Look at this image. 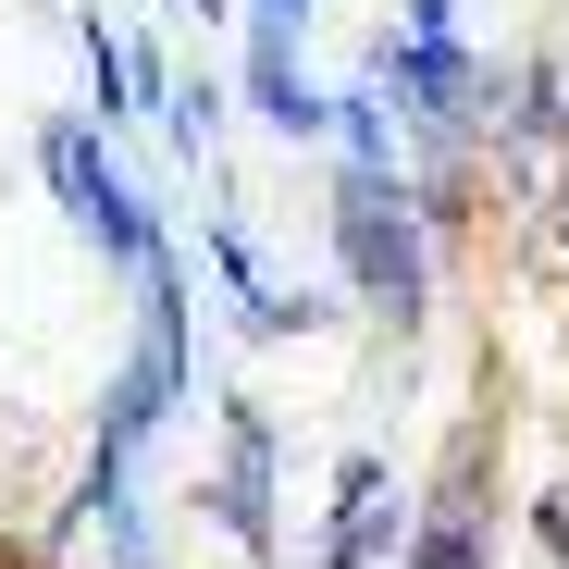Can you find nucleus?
<instances>
[{
  "instance_id": "nucleus-1",
  "label": "nucleus",
  "mask_w": 569,
  "mask_h": 569,
  "mask_svg": "<svg viewBox=\"0 0 569 569\" xmlns=\"http://www.w3.org/2000/svg\"><path fill=\"white\" fill-rule=\"evenodd\" d=\"M322 236H335V272H347V298L371 322H397V335L433 322V223H421V199H409L397 161H335Z\"/></svg>"
},
{
  "instance_id": "nucleus-2",
  "label": "nucleus",
  "mask_w": 569,
  "mask_h": 569,
  "mask_svg": "<svg viewBox=\"0 0 569 569\" xmlns=\"http://www.w3.org/2000/svg\"><path fill=\"white\" fill-rule=\"evenodd\" d=\"M38 186L62 199V223H74L87 248H100L112 272H137V260L161 248V211H149V186L112 161V137L87 124V112H50V124H38Z\"/></svg>"
},
{
  "instance_id": "nucleus-3",
  "label": "nucleus",
  "mask_w": 569,
  "mask_h": 569,
  "mask_svg": "<svg viewBox=\"0 0 569 569\" xmlns=\"http://www.w3.org/2000/svg\"><path fill=\"white\" fill-rule=\"evenodd\" d=\"M199 508L248 569H272V421H260V397H223V470L199 483Z\"/></svg>"
},
{
  "instance_id": "nucleus-4",
  "label": "nucleus",
  "mask_w": 569,
  "mask_h": 569,
  "mask_svg": "<svg viewBox=\"0 0 569 569\" xmlns=\"http://www.w3.org/2000/svg\"><path fill=\"white\" fill-rule=\"evenodd\" d=\"M409 483H397V470L385 458H371V446H347L335 458V520H322V569H385L397 557V532H409Z\"/></svg>"
},
{
  "instance_id": "nucleus-5",
  "label": "nucleus",
  "mask_w": 569,
  "mask_h": 569,
  "mask_svg": "<svg viewBox=\"0 0 569 569\" xmlns=\"http://www.w3.org/2000/svg\"><path fill=\"white\" fill-rule=\"evenodd\" d=\"M236 112H248L260 137H284V149H310V137H322V74L298 62V38L248 26V50H236Z\"/></svg>"
},
{
  "instance_id": "nucleus-6",
  "label": "nucleus",
  "mask_w": 569,
  "mask_h": 569,
  "mask_svg": "<svg viewBox=\"0 0 569 569\" xmlns=\"http://www.w3.org/2000/svg\"><path fill=\"white\" fill-rule=\"evenodd\" d=\"M173 409H186V385H173L161 359H137V347H124V359H112V385H100V433H87V458H124V470H137V458H149V433H161Z\"/></svg>"
},
{
  "instance_id": "nucleus-7",
  "label": "nucleus",
  "mask_w": 569,
  "mask_h": 569,
  "mask_svg": "<svg viewBox=\"0 0 569 569\" xmlns=\"http://www.w3.org/2000/svg\"><path fill=\"white\" fill-rule=\"evenodd\" d=\"M199 248H211V272L236 284V335H260V347H284V335H310V322H322V310L298 298V284H272V272H260V248H248L236 223H211Z\"/></svg>"
},
{
  "instance_id": "nucleus-8",
  "label": "nucleus",
  "mask_w": 569,
  "mask_h": 569,
  "mask_svg": "<svg viewBox=\"0 0 569 569\" xmlns=\"http://www.w3.org/2000/svg\"><path fill=\"white\" fill-rule=\"evenodd\" d=\"M483 137L569 149V62H557V50H532V62H508V74H496V112H483Z\"/></svg>"
},
{
  "instance_id": "nucleus-9",
  "label": "nucleus",
  "mask_w": 569,
  "mask_h": 569,
  "mask_svg": "<svg viewBox=\"0 0 569 569\" xmlns=\"http://www.w3.org/2000/svg\"><path fill=\"white\" fill-rule=\"evenodd\" d=\"M385 569H496V532H483V508L433 496V508H409V532H397Z\"/></svg>"
},
{
  "instance_id": "nucleus-10",
  "label": "nucleus",
  "mask_w": 569,
  "mask_h": 569,
  "mask_svg": "<svg viewBox=\"0 0 569 569\" xmlns=\"http://www.w3.org/2000/svg\"><path fill=\"white\" fill-rule=\"evenodd\" d=\"M322 137H335L347 161H397V100H385V74L322 87Z\"/></svg>"
},
{
  "instance_id": "nucleus-11",
  "label": "nucleus",
  "mask_w": 569,
  "mask_h": 569,
  "mask_svg": "<svg viewBox=\"0 0 569 569\" xmlns=\"http://www.w3.org/2000/svg\"><path fill=\"white\" fill-rule=\"evenodd\" d=\"M74 62H87V124L124 137V124H137V87H124V38H112L100 13H74Z\"/></svg>"
},
{
  "instance_id": "nucleus-12",
  "label": "nucleus",
  "mask_w": 569,
  "mask_h": 569,
  "mask_svg": "<svg viewBox=\"0 0 569 569\" xmlns=\"http://www.w3.org/2000/svg\"><path fill=\"white\" fill-rule=\"evenodd\" d=\"M310 13L322 0H248V26H272V38H310Z\"/></svg>"
},
{
  "instance_id": "nucleus-13",
  "label": "nucleus",
  "mask_w": 569,
  "mask_h": 569,
  "mask_svg": "<svg viewBox=\"0 0 569 569\" xmlns=\"http://www.w3.org/2000/svg\"><path fill=\"white\" fill-rule=\"evenodd\" d=\"M532 532H545V545L569 557V496H545V508H532Z\"/></svg>"
}]
</instances>
